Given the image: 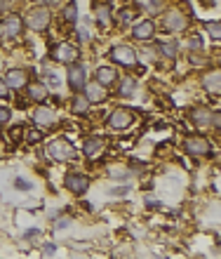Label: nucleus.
Returning <instances> with one entry per match:
<instances>
[{
	"mask_svg": "<svg viewBox=\"0 0 221 259\" xmlns=\"http://www.w3.org/2000/svg\"><path fill=\"white\" fill-rule=\"evenodd\" d=\"M108 125L113 130H125V127L132 125V113L127 108H115L111 113V118H108Z\"/></svg>",
	"mask_w": 221,
	"mask_h": 259,
	"instance_id": "39448f33",
	"label": "nucleus"
},
{
	"mask_svg": "<svg viewBox=\"0 0 221 259\" xmlns=\"http://www.w3.org/2000/svg\"><path fill=\"white\" fill-rule=\"evenodd\" d=\"M87 83V73H85V66H71L69 71V85L73 89H82Z\"/></svg>",
	"mask_w": 221,
	"mask_h": 259,
	"instance_id": "9d476101",
	"label": "nucleus"
},
{
	"mask_svg": "<svg viewBox=\"0 0 221 259\" xmlns=\"http://www.w3.org/2000/svg\"><path fill=\"white\" fill-rule=\"evenodd\" d=\"M78 38H80V40H89V31L85 26L78 28Z\"/></svg>",
	"mask_w": 221,
	"mask_h": 259,
	"instance_id": "473e14b6",
	"label": "nucleus"
},
{
	"mask_svg": "<svg viewBox=\"0 0 221 259\" xmlns=\"http://www.w3.org/2000/svg\"><path fill=\"white\" fill-rule=\"evenodd\" d=\"M43 139V132H38V130H33V132H28V142L31 144H36Z\"/></svg>",
	"mask_w": 221,
	"mask_h": 259,
	"instance_id": "c756f323",
	"label": "nucleus"
},
{
	"mask_svg": "<svg viewBox=\"0 0 221 259\" xmlns=\"http://www.w3.org/2000/svg\"><path fill=\"white\" fill-rule=\"evenodd\" d=\"M5 85L7 87H24L26 85V73L24 71H19V69H14V71H9L7 73V78H5Z\"/></svg>",
	"mask_w": 221,
	"mask_h": 259,
	"instance_id": "2eb2a0df",
	"label": "nucleus"
},
{
	"mask_svg": "<svg viewBox=\"0 0 221 259\" xmlns=\"http://www.w3.org/2000/svg\"><path fill=\"white\" fill-rule=\"evenodd\" d=\"M134 87H137V83H134L132 78H125V81L120 83V94L130 97V94H134Z\"/></svg>",
	"mask_w": 221,
	"mask_h": 259,
	"instance_id": "4be33fe9",
	"label": "nucleus"
},
{
	"mask_svg": "<svg viewBox=\"0 0 221 259\" xmlns=\"http://www.w3.org/2000/svg\"><path fill=\"white\" fill-rule=\"evenodd\" d=\"M160 52L167 54V57H177V45H172V43L162 45V47H160Z\"/></svg>",
	"mask_w": 221,
	"mask_h": 259,
	"instance_id": "a878e982",
	"label": "nucleus"
},
{
	"mask_svg": "<svg viewBox=\"0 0 221 259\" xmlns=\"http://www.w3.org/2000/svg\"><path fill=\"white\" fill-rule=\"evenodd\" d=\"M52 57L57 59V62H62V64H73L75 59H78V50H75L73 45L64 43V45H57V47H54Z\"/></svg>",
	"mask_w": 221,
	"mask_h": 259,
	"instance_id": "423d86ee",
	"label": "nucleus"
},
{
	"mask_svg": "<svg viewBox=\"0 0 221 259\" xmlns=\"http://www.w3.org/2000/svg\"><path fill=\"white\" fill-rule=\"evenodd\" d=\"M142 7H148V9H158L160 7V0H137Z\"/></svg>",
	"mask_w": 221,
	"mask_h": 259,
	"instance_id": "bb28decb",
	"label": "nucleus"
},
{
	"mask_svg": "<svg viewBox=\"0 0 221 259\" xmlns=\"http://www.w3.org/2000/svg\"><path fill=\"white\" fill-rule=\"evenodd\" d=\"M40 2H43V7H45V5H57L59 0H40Z\"/></svg>",
	"mask_w": 221,
	"mask_h": 259,
	"instance_id": "c9c22d12",
	"label": "nucleus"
},
{
	"mask_svg": "<svg viewBox=\"0 0 221 259\" xmlns=\"http://www.w3.org/2000/svg\"><path fill=\"white\" fill-rule=\"evenodd\" d=\"M50 19H52V14L47 7H33L26 14V26L33 28V31H45L50 26Z\"/></svg>",
	"mask_w": 221,
	"mask_h": 259,
	"instance_id": "f257e3e1",
	"label": "nucleus"
},
{
	"mask_svg": "<svg viewBox=\"0 0 221 259\" xmlns=\"http://www.w3.org/2000/svg\"><path fill=\"white\" fill-rule=\"evenodd\" d=\"M21 26H24L21 17H17V14H9V17H5V19H2V24H0V36L14 38V36H19Z\"/></svg>",
	"mask_w": 221,
	"mask_h": 259,
	"instance_id": "20e7f679",
	"label": "nucleus"
},
{
	"mask_svg": "<svg viewBox=\"0 0 221 259\" xmlns=\"http://www.w3.org/2000/svg\"><path fill=\"white\" fill-rule=\"evenodd\" d=\"M75 17H78V5H75V2H69V5L64 7V19H66V21H75Z\"/></svg>",
	"mask_w": 221,
	"mask_h": 259,
	"instance_id": "5701e85b",
	"label": "nucleus"
},
{
	"mask_svg": "<svg viewBox=\"0 0 221 259\" xmlns=\"http://www.w3.org/2000/svg\"><path fill=\"white\" fill-rule=\"evenodd\" d=\"M7 97V85H5V81H0V99Z\"/></svg>",
	"mask_w": 221,
	"mask_h": 259,
	"instance_id": "72a5a7b5",
	"label": "nucleus"
},
{
	"mask_svg": "<svg viewBox=\"0 0 221 259\" xmlns=\"http://www.w3.org/2000/svg\"><path fill=\"white\" fill-rule=\"evenodd\" d=\"M14 184H17L19 191H28V188H31V184H28V181H24V179H14Z\"/></svg>",
	"mask_w": 221,
	"mask_h": 259,
	"instance_id": "7c9ffc66",
	"label": "nucleus"
},
{
	"mask_svg": "<svg viewBox=\"0 0 221 259\" xmlns=\"http://www.w3.org/2000/svg\"><path fill=\"white\" fill-rule=\"evenodd\" d=\"M153 31H155V24L153 21H139L137 26H134V38L137 40H148L153 36Z\"/></svg>",
	"mask_w": 221,
	"mask_h": 259,
	"instance_id": "4468645a",
	"label": "nucleus"
},
{
	"mask_svg": "<svg viewBox=\"0 0 221 259\" xmlns=\"http://www.w3.org/2000/svg\"><path fill=\"white\" fill-rule=\"evenodd\" d=\"M207 31H210V36H212L214 40H217V38L221 36V26H219V21H210V24H207Z\"/></svg>",
	"mask_w": 221,
	"mask_h": 259,
	"instance_id": "393cba45",
	"label": "nucleus"
},
{
	"mask_svg": "<svg viewBox=\"0 0 221 259\" xmlns=\"http://www.w3.org/2000/svg\"><path fill=\"white\" fill-rule=\"evenodd\" d=\"M9 116H12V111H9V108H5V106H0V123H7Z\"/></svg>",
	"mask_w": 221,
	"mask_h": 259,
	"instance_id": "c85d7f7f",
	"label": "nucleus"
},
{
	"mask_svg": "<svg viewBox=\"0 0 221 259\" xmlns=\"http://www.w3.org/2000/svg\"><path fill=\"white\" fill-rule=\"evenodd\" d=\"M184 149L188 153H193V156H207L210 153V144L203 137H188L184 142Z\"/></svg>",
	"mask_w": 221,
	"mask_h": 259,
	"instance_id": "6e6552de",
	"label": "nucleus"
},
{
	"mask_svg": "<svg viewBox=\"0 0 221 259\" xmlns=\"http://www.w3.org/2000/svg\"><path fill=\"white\" fill-rule=\"evenodd\" d=\"M64 186L69 188V191H73V193H85L89 186V179L71 172V174H66V179H64Z\"/></svg>",
	"mask_w": 221,
	"mask_h": 259,
	"instance_id": "0eeeda50",
	"label": "nucleus"
},
{
	"mask_svg": "<svg viewBox=\"0 0 221 259\" xmlns=\"http://www.w3.org/2000/svg\"><path fill=\"white\" fill-rule=\"evenodd\" d=\"M108 174L115 177V179H127V177H130V170H123V168H111Z\"/></svg>",
	"mask_w": 221,
	"mask_h": 259,
	"instance_id": "b1692460",
	"label": "nucleus"
},
{
	"mask_svg": "<svg viewBox=\"0 0 221 259\" xmlns=\"http://www.w3.org/2000/svg\"><path fill=\"white\" fill-rule=\"evenodd\" d=\"M50 156H52L54 161H71L73 156H75V149L66 139H54L50 144Z\"/></svg>",
	"mask_w": 221,
	"mask_h": 259,
	"instance_id": "f03ea898",
	"label": "nucleus"
},
{
	"mask_svg": "<svg viewBox=\"0 0 221 259\" xmlns=\"http://www.w3.org/2000/svg\"><path fill=\"white\" fill-rule=\"evenodd\" d=\"M85 99L92 101V104H99L106 99V92H104V85H99L97 81L94 83H85Z\"/></svg>",
	"mask_w": 221,
	"mask_h": 259,
	"instance_id": "1a4fd4ad",
	"label": "nucleus"
},
{
	"mask_svg": "<svg viewBox=\"0 0 221 259\" xmlns=\"http://www.w3.org/2000/svg\"><path fill=\"white\" fill-rule=\"evenodd\" d=\"M188 45H191V47H200V40H198V38H193V40H188Z\"/></svg>",
	"mask_w": 221,
	"mask_h": 259,
	"instance_id": "f704fd0d",
	"label": "nucleus"
},
{
	"mask_svg": "<svg viewBox=\"0 0 221 259\" xmlns=\"http://www.w3.org/2000/svg\"><path fill=\"white\" fill-rule=\"evenodd\" d=\"M120 17H123V21H132L134 17H137V12H134V9H123V12H120Z\"/></svg>",
	"mask_w": 221,
	"mask_h": 259,
	"instance_id": "cd10ccee",
	"label": "nucleus"
},
{
	"mask_svg": "<svg viewBox=\"0 0 221 259\" xmlns=\"http://www.w3.org/2000/svg\"><path fill=\"white\" fill-rule=\"evenodd\" d=\"M188 26V21H186L184 14H179V12H169L167 17H165V28L167 31H184Z\"/></svg>",
	"mask_w": 221,
	"mask_h": 259,
	"instance_id": "9b49d317",
	"label": "nucleus"
},
{
	"mask_svg": "<svg viewBox=\"0 0 221 259\" xmlns=\"http://www.w3.org/2000/svg\"><path fill=\"white\" fill-rule=\"evenodd\" d=\"M21 130H24L21 125H14V127H12V139H21Z\"/></svg>",
	"mask_w": 221,
	"mask_h": 259,
	"instance_id": "2f4dec72",
	"label": "nucleus"
},
{
	"mask_svg": "<svg viewBox=\"0 0 221 259\" xmlns=\"http://www.w3.org/2000/svg\"><path fill=\"white\" fill-rule=\"evenodd\" d=\"M28 97L36 99V101H43L45 97H47V89L43 87V85H38V83H33V85H28Z\"/></svg>",
	"mask_w": 221,
	"mask_h": 259,
	"instance_id": "aec40b11",
	"label": "nucleus"
},
{
	"mask_svg": "<svg viewBox=\"0 0 221 259\" xmlns=\"http://www.w3.org/2000/svg\"><path fill=\"white\" fill-rule=\"evenodd\" d=\"M54 120V113L50 111V108H38L36 111V123L38 125H50Z\"/></svg>",
	"mask_w": 221,
	"mask_h": 259,
	"instance_id": "a211bd4d",
	"label": "nucleus"
},
{
	"mask_svg": "<svg viewBox=\"0 0 221 259\" xmlns=\"http://www.w3.org/2000/svg\"><path fill=\"white\" fill-rule=\"evenodd\" d=\"M94 14H97L99 24H108V19H111V7H108V2H104V5H99V2H97Z\"/></svg>",
	"mask_w": 221,
	"mask_h": 259,
	"instance_id": "6ab92c4d",
	"label": "nucleus"
},
{
	"mask_svg": "<svg viewBox=\"0 0 221 259\" xmlns=\"http://www.w3.org/2000/svg\"><path fill=\"white\" fill-rule=\"evenodd\" d=\"M203 85L207 92H212V94H219V89H221V73L219 71H212V73H207L203 78Z\"/></svg>",
	"mask_w": 221,
	"mask_h": 259,
	"instance_id": "ddd939ff",
	"label": "nucleus"
},
{
	"mask_svg": "<svg viewBox=\"0 0 221 259\" xmlns=\"http://www.w3.org/2000/svg\"><path fill=\"white\" fill-rule=\"evenodd\" d=\"M111 57H113V62L123 64V66H134L137 64V52H134L130 45H118L111 50Z\"/></svg>",
	"mask_w": 221,
	"mask_h": 259,
	"instance_id": "7ed1b4c3",
	"label": "nucleus"
},
{
	"mask_svg": "<svg viewBox=\"0 0 221 259\" xmlns=\"http://www.w3.org/2000/svg\"><path fill=\"white\" fill-rule=\"evenodd\" d=\"M97 83L99 85H111V83H115V71L113 69H99L97 71Z\"/></svg>",
	"mask_w": 221,
	"mask_h": 259,
	"instance_id": "f3484780",
	"label": "nucleus"
},
{
	"mask_svg": "<svg viewBox=\"0 0 221 259\" xmlns=\"http://www.w3.org/2000/svg\"><path fill=\"white\" fill-rule=\"evenodd\" d=\"M101 151H104V139H99V137H89V139H85V144H82V153L89 156V158L99 156Z\"/></svg>",
	"mask_w": 221,
	"mask_h": 259,
	"instance_id": "f8f14e48",
	"label": "nucleus"
},
{
	"mask_svg": "<svg viewBox=\"0 0 221 259\" xmlns=\"http://www.w3.org/2000/svg\"><path fill=\"white\" fill-rule=\"evenodd\" d=\"M193 120H195V125H210L212 123V111L210 108H195Z\"/></svg>",
	"mask_w": 221,
	"mask_h": 259,
	"instance_id": "dca6fc26",
	"label": "nucleus"
},
{
	"mask_svg": "<svg viewBox=\"0 0 221 259\" xmlns=\"http://www.w3.org/2000/svg\"><path fill=\"white\" fill-rule=\"evenodd\" d=\"M87 106H89V101L85 97H75L73 99V111H75V113H87Z\"/></svg>",
	"mask_w": 221,
	"mask_h": 259,
	"instance_id": "412c9836",
	"label": "nucleus"
}]
</instances>
